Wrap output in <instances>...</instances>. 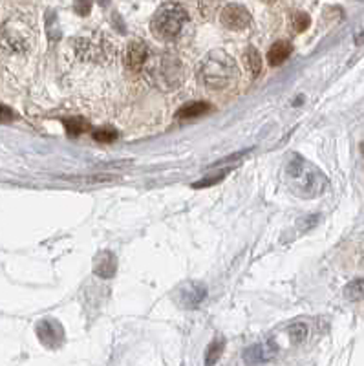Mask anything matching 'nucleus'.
<instances>
[{
	"label": "nucleus",
	"instance_id": "nucleus-1",
	"mask_svg": "<svg viewBox=\"0 0 364 366\" xmlns=\"http://www.w3.org/2000/svg\"><path fill=\"white\" fill-rule=\"evenodd\" d=\"M147 79L161 92H174L185 81V68L181 61L170 53H161L147 59L143 66Z\"/></svg>",
	"mask_w": 364,
	"mask_h": 366
},
{
	"label": "nucleus",
	"instance_id": "nucleus-2",
	"mask_svg": "<svg viewBox=\"0 0 364 366\" xmlns=\"http://www.w3.org/2000/svg\"><path fill=\"white\" fill-rule=\"evenodd\" d=\"M236 77L238 68L231 55L222 50L207 53V57L201 63L200 79L209 90H223L231 86Z\"/></svg>",
	"mask_w": 364,
	"mask_h": 366
},
{
	"label": "nucleus",
	"instance_id": "nucleus-3",
	"mask_svg": "<svg viewBox=\"0 0 364 366\" xmlns=\"http://www.w3.org/2000/svg\"><path fill=\"white\" fill-rule=\"evenodd\" d=\"M287 178L296 194L304 198L321 196L327 187L326 176L301 156H293L287 163Z\"/></svg>",
	"mask_w": 364,
	"mask_h": 366
},
{
	"label": "nucleus",
	"instance_id": "nucleus-4",
	"mask_svg": "<svg viewBox=\"0 0 364 366\" xmlns=\"http://www.w3.org/2000/svg\"><path fill=\"white\" fill-rule=\"evenodd\" d=\"M187 22V11L178 2H167L152 17L150 30L159 41H172L181 33Z\"/></svg>",
	"mask_w": 364,
	"mask_h": 366
},
{
	"label": "nucleus",
	"instance_id": "nucleus-5",
	"mask_svg": "<svg viewBox=\"0 0 364 366\" xmlns=\"http://www.w3.org/2000/svg\"><path fill=\"white\" fill-rule=\"evenodd\" d=\"M74 50L79 59L88 63H108L114 59V44L101 35L75 39Z\"/></svg>",
	"mask_w": 364,
	"mask_h": 366
},
{
	"label": "nucleus",
	"instance_id": "nucleus-6",
	"mask_svg": "<svg viewBox=\"0 0 364 366\" xmlns=\"http://www.w3.org/2000/svg\"><path fill=\"white\" fill-rule=\"evenodd\" d=\"M0 44L10 52H26L32 44V30L22 22H8L0 30Z\"/></svg>",
	"mask_w": 364,
	"mask_h": 366
},
{
	"label": "nucleus",
	"instance_id": "nucleus-7",
	"mask_svg": "<svg viewBox=\"0 0 364 366\" xmlns=\"http://www.w3.org/2000/svg\"><path fill=\"white\" fill-rule=\"evenodd\" d=\"M220 21L231 32H242L251 24V13L243 6L229 4L220 13Z\"/></svg>",
	"mask_w": 364,
	"mask_h": 366
},
{
	"label": "nucleus",
	"instance_id": "nucleus-8",
	"mask_svg": "<svg viewBox=\"0 0 364 366\" xmlns=\"http://www.w3.org/2000/svg\"><path fill=\"white\" fill-rule=\"evenodd\" d=\"M207 297V287L200 282H187L185 286L180 287V292L176 293V301L181 308L196 309Z\"/></svg>",
	"mask_w": 364,
	"mask_h": 366
},
{
	"label": "nucleus",
	"instance_id": "nucleus-9",
	"mask_svg": "<svg viewBox=\"0 0 364 366\" xmlns=\"http://www.w3.org/2000/svg\"><path fill=\"white\" fill-rule=\"evenodd\" d=\"M148 59V48L147 44L141 43V41H134V43L128 44L127 53H125V64L132 72H139V70L145 66Z\"/></svg>",
	"mask_w": 364,
	"mask_h": 366
},
{
	"label": "nucleus",
	"instance_id": "nucleus-10",
	"mask_svg": "<svg viewBox=\"0 0 364 366\" xmlns=\"http://www.w3.org/2000/svg\"><path fill=\"white\" fill-rule=\"evenodd\" d=\"M116 267H117V261L116 256H114V253H110V251H103V253H99V255L95 256L94 273L97 276H101V278H112L114 273H116Z\"/></svg>",
	"mask_w": 364,
	"mask_h": 366
},
{
	"label": "nucleus",
	"instance_id": "nucleus-11",
	"mask_svg": "<svg viewBox=\"0 0 364 366\" xmlns=\"http://www.w3.org/2000/svg\"><path fill=\"white\" fill-rule=\"evenodd\" d=\"M37 332L39 335H41L43 343H46L48 346H59L64 339L63 328H61L59 323H55V321H44V323H41L39 324Z\"/></svg>",
	"mask_w": 364,
	"mask_h": 366
},
{
	"label": "nucleus",
	"instance_id": "nucleus-12",
	"mask_svg": "<svg viewBox=\"0 0 364 366\" xmlns=\"http://www.w3.org/2000/svg\"><path fill=\"white\" fill-rule=\"evenodd\" d=\"M291 52H293V46H291L287 41H279V43H274L273 48L267 52V61H270L271 66H280L284 61H287Z\"/></svg>",
	"mask_w": 364,
	"mask_h": 366
},
{
	"label": "nucleus",
	"instance_id": "nucleus-13",
	"mask_svg": "<svg viewBox=\"0 0 364 366\" xmlns=\"http://www.w3.org/2000/svg\"><path fill=\"white\" fill-rule=\"evenodd\" d=\"M209 110H211L209 103H189V105L181 106L180 110L176 112V117L178 119H194V117L207 114Z\"/></svg>",
	"mask_w": 364,
	"mask_h": 366
},
{
	"label": "nucleus",
	"instance_id": "nucleus-14",
	"mask_svg": "<svg viewBox=\"0 0 364 366\" xmlns=\"http://www.w3.org/2000/svg\"><path fill=\"white\" fill-rule=\"evenodd\" d=\"M245 64H247L249 74L253 77H256L262 72V57H260L259 50L254 46H249L247 52H245Z\"/></svg>",
	"mask_w": 364,
	"mask_h": 366
},
{
	"label": "nucleus",
	"instance_id": "nucleus-15",
	"mask_svg": "<svg viewBox=\"0 0 364 366\" xmlns=\"http://www.w3.org/2000/svg\"><path fill=\"white\" fill-rule=\"evenodd\" d=\"M344 297L348 298V301H352V303L364 301V278L350 282L348 286L344 287Z\"/></svg>",
	"mask_w": 364,
	"mask_h": 366
},
{
	"label": "nucleus",
	"instance_id": "nucleus-16",
	"mask_svg": "<svg viewBox=\"0 0 364 366\" xmlns=\"http://www.w3.org/2000/svg\"><path fill=\"white\" fill-rule=\"evenodd\" d=\"M64 125H66V132H68L72 138H77V136H81V134L86 132V130L90 128L88 121H85L83 117H72V119H66Z\"/></svg>",
	"mask_w": 364,
	"mask_h": 366
},
{
	"label": "nucleus",
	"instance_id": "nucleus-17",
	"mask_svg": "<svg viewBox=\"0 0 364 366\" xmlns=\"http://www.w3.org/2000/svg\"><path fill=\"white\" fill-rule=\"evenodd\" d=\"M223 346H225V340L223 339H216L214 343H211V346L207 348L205 365H214L218 361V357L223 352Z\"/></svg>",
	"mask_w": 364,
	"mask_h": 366
},
{
	"label": "nucleus",
	"instance_id": "nucleus-18",
	"mask_svg": "<svg viewBox=\"0 0 364 366\" xmlns=\"http://www.w3.org/2000/svg\"><path fill=\"white\" fill-rule=\"evenodd\" d=\"M94 138L97 139L99 143H112V141H116L117 139V132L110 127H103L95 130Z\"/></svg>",
	"mask_w": 364,
	"mask_h": 366
},
{
	"label": "nucleus",
	"instance_id": "nucleus-19",
	"mask_svg": "<svg viewBox=\"0 0 364 366\" xmlns=\"http://www.w3.org/2000/svg\"><path fill=\"white\" fill-rule=\"evenodd\" d=\"M310 24H312V21H310V17H307L306 13H301V11H299V13L291 17V26H293L295 32H306Z\"/></svg>",
	"mask_w": 364,
	"mask_h": 366
},
{
	"label": "nucleus",
	"instance_id": "nucleus-20",
	"mask_svg": "<svg viewBox=\"0 0 364 366\" xmlns=\"http://www.w3.org/2000/svg\"><path fill=\"white\" fill-rule=\"evenodd\" d=\"M290 335H291V339L295 340V343H302V340L306 339V335H307L306 324H293V326L290 328Z\"/></svg>",
	"mask_w": 364,
	"mask_h": 366
},
{
	"label": "nucleus",
	"instance_id": "nucleus-21",
	"mask_svg": "<svg viewBox=\"0 0 364 366\" xmlns=\"http://www.w3.org/2000/svg\"><path fill=\"white\" fill-rule=\"evenodd\" d=\"M90 8H92L90 0H77V4H75V11L83 17L90 13Z\"/></svg>",
	"mask_w": 364,
	"mask_h": 366
},
{
	"label": "nucleus",
	"instance_id": "nucleus-22",
	"mask_svg": "<svg viewBox=\"0 0 364 366\" xmlns=\"http://www.w3.org/2000/svg\"><path fill=\"white\" fill-rule=\"evenodd\" d=\"M220 180H222V176H216V178H211V180H207V181H198V183H194L192 187H196V189H198V187H207V185H211V183H216V181H220Z\"/></svg>",
	"mask_w": 364,
	"mask_h": 366
},
{
	"label": "nucleus",
	"instance_id": "nucleus-23",
	"mask_svg": "<svg viewBox=\"0 0 364 366\" xmlns=\"http://www.w3.org/2000/svg\"><path fill=\"white\" fill-rule=\"evenodd\" d=\"M260 2H264V4H274L276 0H260Z\"/></svg>",
	"mask_w": 364,
	"mask_h": 366
},
{
	"label": "nucleus",
	"instance_id": "nucleus-24",
	"mask_svg": "<svg viewBox=\"0 0 364 366\" xmlns=\"http://www.w3.org/2000/svg\"><path fill=\"white\" fill-rule=\"evenodd\" d=\"M363 152H364V143H363Z\"/></svg>",
	"mask_w": 364,
	"mask_h": 366
}]
</instances>
